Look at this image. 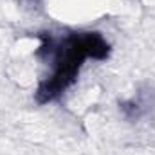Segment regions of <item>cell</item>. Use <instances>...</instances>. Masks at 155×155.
I'll use <instances>...</instances> for the list:
<instances>
[{"label": "cell", "mask_w": 155, "mask_h": 155, "mask_svg": "<svg viewBox=\"0 0 155 155\" xmlns=\"http://www.w3.org/2000/svg\"><path fill=\"white\" fill-rule=\"evenodd\" d=\"M54 51V72L38 88L41 103L56 99L74 79L85 58L103 60L108 54V43L97 33L72 35L60 45H51Z\"/></svg>", "instance_id": "obj_1"}]
</instances>
